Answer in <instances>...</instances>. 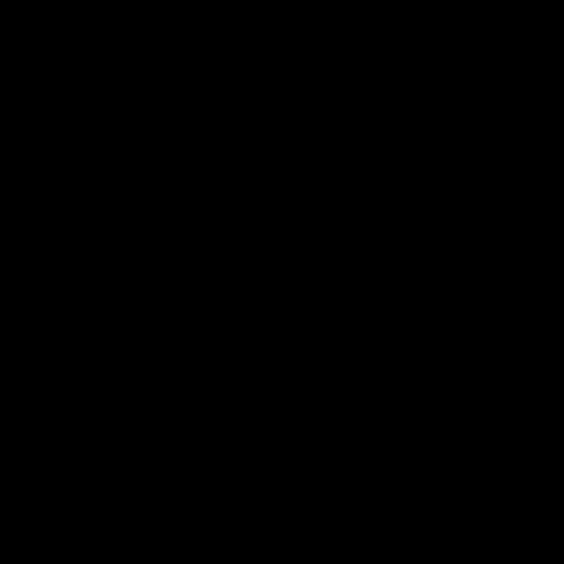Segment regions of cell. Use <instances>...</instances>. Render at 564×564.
<instances>
[]
</instances>
